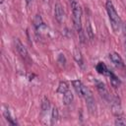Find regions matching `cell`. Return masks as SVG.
Listing matches in <instances>:
<instances>
[{
    "label": "cell",
    "mask_w": 126,
    "mask_h": 126,
    "mask_svg": "<svg viewBox=\"0 0 126 126\" xmlns=\"http://www.w3.org/2000/svg\"><path fill=\"white\" fill-rule=\"evenodd\" d=\"M105 8L107 11V15H108L112 30L114 31V32H118L121 29V20H120L117 12H116V10H115V8H114V6L110 0L106 1Z\"/></svg>",
    "instance_id": "6da1fadb"
},
{
    "label": "cell",
    "mask_w": 126,
    "mask_h": 126,
    "mask_svg": "<svg viewBox=\"0 0 126 126\" xmlns=\"http://www.w3.org/2000/svg\"><path fill=\"white\" fill-rule=\"evenodd\" d=\"M72 7V14H73V24L75 27V30L78 32H82V9L81 6L75 2L71 5Z\"/></svg>",
    "instance_id": "7a4b0ae2"
},
{
    "label": "cell",
    "mask_w": 126,
    "mask_h": 126,
    "mask_svg": "<svg viewBox=\"0 0 126 126\" xmlns=\"http://www.w3.org/2000/svg\"><path fill=\"white\" fill-rule=\"evenodd\" d=\"M83 97L85 98V100H86V102H87V107H88L89 111H90L91 113H94V112H95V101H94L93 93H92V92L90 91V89L87 88V87H85V89H84Z\"/></svg>",
    "instance_id": "3957f363"
},
{
    "label": "cell",
    "mask_w": 126,
    "mask_h": 126,
    "mask_svg": "<svg viewBox=\"0 0 126 126\" xmlns=\"http://www.w3.org/2000/svg\"><path fill=\"white\" fill-rule=\"evenodd\" d=\"M14 43H15V47H16L18 53L20 54V56H21L25 61H27L29 64H31V58H30V56H29V52H28L27 48L25 47V45L20 41L19 38H15Z\"/></svg>",
    "instance_id": "277c9868"
},
{
    "label": "cell",
    "mask_w": 126,
    "mask_h": 126,
    "mask_svg": "<svg viewBox=\"0 0 126 126\" xmlns=\"http://www.w3.org/2000/svg\"><path fill=\"white\" fill-rule=\"evenodd\" d=\"M96 89H97L98 94H100V96H101L103 99H105L106 101H111L112 98H111V96H110V94H109L108 90L106 89V87H105V85H104L103 83L98 82V83L96 84Z\"/></svg>",
    "instance_id": "5b68a950"
},
{
    "label": "cell",
    "mask_w": 126,
    "mask_h": 126,
    "mask_svg": "<svg viewBox=\"0 0 126 126\" xmlns=\"http://www.w3.org/2000/svg\"><path fill=\"white\" fill-rule=\"evenodd\" d=\"M54 16H55L56 21H57L59 24H62V23H63L64 18H65V12H64V9H63V7H62V5H61L60 3H56V4H55Z\"/></svg>",
    "instance_id": "8992f818"
},
{
    "label": "cell",
    "mask_w": 126,
    "mask_h": 126,
    "mask_svg": "<svg viewBox=\"0 0 126 126\" xmlns=\"http://www.w3.org/2000/svg\"><path fill=\"white\" fill-rule=\"evenodd\" d=\"M109 59H110V61H111L116 67H118V68H124V67H125V63L123 62L121 56H120L118 53H116V52H111V53H109Z\"/></svg>",
    "instance_id": "52a82bcc"
},
{
    "label": "cell",
    "mask_w": 126,
    "mask_h": 126,
    "mask_svg": "<svg viewBox=\"0 0 126 126\" xmlns=\"http://www.w3.org/2000/svg\"><path fill=\"white\" fill-rule=\"evenodd\" d=\"M111 109L113 114L115 115H121V104H120V100L117 96H115L113 99H111Z\"/></svg>",
    "instance_id": "ba28073f"
},
{
    "label": "cell",
    "mask_w": 126,
    "mask_h": 126,
    "mask_svg": "<svg viewBox=\"0 0 126 126\" xmlns=\"http://www.w3.org/2000/svg\"><path fill=\"white\" fill-rule=\"evenodd\" d=\"M72 85L76 91V93L83 97V94H84V89H85V86L83 85V83L80 81V80H74L72 81Z\"/></svg>",
    "instance_id": "9c48e42d"
},
{
    "label": "cell",
    "mask_w": 126,
    "mask_h": 126,
    "mask_svg": "<svg viewBox=\"0 0 126 126\" xmlns=\"http://www.w3.org/2000/svg\"><path fill=\"white\" fill-rule=\"evenodd\" d=\"M95 69H96V71H97L99 74L104 75V76H108L109 73L111 72L103 62H98V63L96 64V66H95Z\"/></svg>",
    "instance_id": "30bf717a"
},
{
    "label": "cell",
    "mask_w": 126,
    "mask_h": 126,
    "mask_svg": "<svg viewBox=\"0 0 126 126\" xmlns=\"http://www.w3.org/2000/svg\"><path fill=\"white\" fill-rule=\"evenodd\" d=\"M73 99H74V95H73V94H72L71 91H67L65 94H63V103L65 105L71 104L72 101H73Z\"/></svg>",
    "instance_id": "8fae6325"
},
{
    "label": "cell",
    "mask_w": 126,
    "mask_h": 126,
    "mask_svg": "<svg viewBox=\"0 0 126 126\" xmlns=\"http://www.w3.org/2000/svg\"><path fill=\"white\" fill-rule=\"evenodd\" d=\"M74 58H75L76 62L78 63V65H80V66L83 68V67H84L83 56H82V53H81V51H80L78 48H75V49H74Z\"/></svg>",
    "instance_id": "7c38bea8"
},
{
    "label": "cell",
    "mask_w": 126,
    "mask_h": 126,
    "mask_svg": "<svg viewBox=\"0 0 126 126\" xmlns=\"http://www.w3.org/2000/svg\"><path fill=\"white\" fill-rule=\"evenodd\" d=\"M107 77H109V78H110V84L112 85V87H114V88H118V87L120 86L121 81H120V80L118 79V77H117V76H115L112 72H110V73H109V75H108Z\"/></svg>",
    "instance_id": "4fadbf2b"
},
{
    "label": "cell",
    "mask_w": 126,
    "mask_h": 126,
    "mask_svg": "<svg viewBox=\"0 0 126 126\" xmlns=\"http://www.w3.org/2000/svg\"><path fill=\"white\" fill-rule=\"evenodd\" d=\"M3 114H4L5 118H6V120H7L11 125H17V124H18L17 121H16V119L12 117V115H11L10 111L8 110V108H6L5 110H3Z\"/></svg>",
    "instance_id": "5bb4252c"
},
{
    "label": "cell",
    "mask_w": 126,
    "mask_h": 126,
    "mask_svg": "<svg viewBox=\"0 0 126 126\" xmlns=\"http://www.w3.org/2000/svg\"><path fill=\"white\" fill-rule=\"evenodd\" d=\"M67 91H69V87H68V84L64 81L60 82L59 85H58V89H57V92L60 93V94H65Z\"/></svg>",
    "instance_id": "9a60e30c"
},
{
    "label": "cell",
    "mask_w": 126,
    "mask_h": 126,
    "mask_svg": "<svg viewBox=\"0 0 126 126\" xmlns=\"http://www.w3.org/2000/svg\"><path fill=\"white\" fill-rule=\"evenodd\" d=\"M58 117H59L58 109L56 107H53L52 111H51V124H55L58 120Z\"/></svg>",
    "instance_id": "2e32d148"
},
{
    "label": "cell",
    "mask_w": 126,
    "mask_h": 126,
    "mask_svg": "<svg viewBox=\"0 0 126 126\" xmlns=\"http://www.w3.org/2000/svg\"><path fill=\"white\" fill-rule=\"evenodd\" d=\"M44 23L42 22V19H41V16L40 15H35L34 19H33V26L35 29H37L38 27H40L41 25H43Z\"/></svg>",
    "instance_id": "e0dca14e"
},
{
    "label": "cell",
    "mask_w": 126,
    "mask_h": 126,
    "mask_svg": "<svg viewBox=\"0 0 126 126\" xmlns=\"http://www.w3.org/2000/svg\"><path fill=\"white\" fill-rule=\"evenodd\" d=\"M87 29H86V32H87V35L89 36V38L92 40V39H94V32H93V29H92V26H91V24H90V22L88 21L87 22V27H86Z\"/></svg>",
    "instance_id": "ac0fdd59"
},
{
    "label": "cell",
    "mask_w": 126,
    "mask_h": 126,
    "mask_svg": "<svg viewBox=\"0 0 126 126\" xmlns=\"http://www.w3.org/2000/svg\"><path fill=\"white\" fill-rule=\"evenodd\" d=\"M49 100L46 98V97H44L43 98V101H42V103H41V110H42V112H46L48 109H49Z\"/></svg>",
    "instance_id": "d6986e66"
},
{
    "label": "cell",
    "mask_w": 126,
    "mask_h": 126,
    "mask_svg": "<svg viewBox=\"0 0 126 126\" xmlns=\"http://www.w3.org/2000/svg\"><path fill=\"white\" fill-rule=\"evenodd\" d=\"M114 123H115V125H126V119L123 116L118 115Z\"/></svg>",
    "instance_id": "ffe728a7"
},
{
    "label": "cell",
    "mask_w": 126,
    "mask_h": 126,
    "mask_svg": "<svg viewBox=\"0 0 126 126\" xmlns=\"http://www.w3.org/2000/svg\"><path fill=\"white\" fill-rule=\"evenodd\" d=\"M123 47H124V54L126 58V29L124 28V32H123Z\"/></svg>",
    "instance_id": "44dd1931"
},
{
    "label": "cell",
    "mask_w": 126,
    "mask_h": 126,
    "mask_svg": "<svg viewBox=\"0 0 126 126\" xmlns=\"http://www.w3.org/2000/svg\"><path fill=\"white\" fill-rule=\"evenodd\" d=\"M58 62H60V64H63V66L65 65V62H66V60H65V57H64V55H63V54H59Z\"/></svg>",
    "instance_id": "7402d4cb"
},
{
    "label": "cell",
    "mask_w": 126,
    "mask_h": 126,
    "mask_svg": "<svg viewBox=\"0 0 126 126\" xmlns=\"http://www.w3.org/2000/svg\"><path fill=\"white\" fill-rule=\"evenodd\" d=\"M32 0H26V2H27V4H29V3H31Z\"/></svg>",
    "instance_id": "603a6c76"
}]
</instances>
